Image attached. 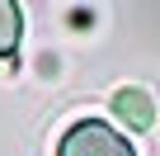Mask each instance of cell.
I'll use <instances>...</instances> for the list:
<instances>
[{
  "label": "cell",
  "mask_w": 160,
  "mask_h": 156,
  "mask_svg": "<svg viewBox=\"0 0 160 156\" xmlns=\"http://www.w3.org/2000/svg\"><path fill=\"white\" fill-rule=\"evenodd\" d=\"M57 156H137V151H132V142H127L122 132H113L108 123L85 118V123H75V128L61 137Z\"/></svg>",
  "instance_id": "1"
},
{
  "label": "cell",
  "mask_w": 160,
  "mask_h": 156,
  "mask_svg": "<svg viewBox=\"0 0 160 156\" xmlns=\"http://www.w3.org/2000/svg\"><path fill=\"white\" fill-rule=\"evenodd\" d=\"M113 114H118L132 132H146V128H151V118H155V104H151V95H146V90L127 85V90H118V95H113Z\"/></svg>",
  "instance_id": "2"
},
{
  "label": "cell",
  "mask_w": 160,
  "mask_h": 156,
  "mask_svg": "<svg viewBox=\"0 0 160 156\" xmlns=\"http://www.w3.org/2000/svg\"><path fill=\"white\" fill-rule=\"evenodd\" d=\"M19 33H24L19 5H14V0H0V57H10L19 47Z\"/></svg>",
  "instance_id": "3"
}]
</instances>
